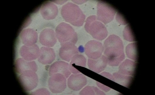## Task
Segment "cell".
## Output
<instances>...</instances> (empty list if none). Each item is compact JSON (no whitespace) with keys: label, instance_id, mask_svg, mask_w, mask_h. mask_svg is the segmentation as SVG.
<instances>
[{"label":"cell","instance_id":"obj_11","mask_svg":"<svg viewBox=\"0 0 155 95\" xmlns=\"http://www.w3.org/2000/svg\"><path fill=\"white\" fill-rule=\"evenodd\" d=\"M27 62L21 59L17 60L16 61L17 71L20 73L28 71H35L36 66L35 64L32 62Z\"/></svg>","mask_w":155,"mask_h":95},{"label":"cell","instance_id":"obj_3","mask_svg":"<svg viewBox=\"0 0 155 95\" xmlns=\"http://www.w3.org/2000/svg\"><path fill=\"white\" fill-rule=\"evenodd\" d=\"M50 78L49 82L50 89L52 92H59L63 91L66 87L65 76L60 73L55 74Z\"/></svg>","mask_w":155,"mask_h":95},{"label":"cell","instance_id":"obj_5","mask_svg":"<svg viewBox=\"0 0 155 95\" xmlns=\"http://www.w3.org/2000/svg\"><path fill=\"white\" fill-rule=\"evenodd\" d=\"M40 50L36 44L30 45H24L20 50L21 56L27 60H31L36 58L39 56Z\"/></svg>","mask_w":155,"mask_h":95},{"label":"cell","instance_id":"obj_12","mask_svg":"<svg viewBox=\"0 0 155 95\" xmlns=\"http://www.w3.org/2000/svg\"><path fill=\"white\" fill-rule=\"evenodd\" d=\"M135 64L134 62L126 60L120 66V71L123 74L132 75L134 72Z\"/></svg>","mask_w":155,"mask_h":95},{"label":"cell","instance_id":"obj_9","mask_svg":"<svg viewBox=\"0 0 155 95\" xmlns=\"http://www.w3.org/2000/svg\"><path fill=\"white\" fill-rule=\"evenodd\" d=\"M55 54L53 49L45 47L41 48L40 50L39 61L43 64L51 63L54 60Z\"/></svg>","mask_w":155,"mask_h":95},{"label":"cell","instance_id":"obj_2","mask_svg":"<svg viewBox=\"0 0 155 95\" xmlns=\"http://www.w3.org/2000/svg\"><path fill=\"white\" fill-rule=\"evenodd\" d=\"M32 71L24 72L19 76V79L25 89L31 90L37 85V76Z\"/></svg>","mask_w":155,"mask_h":95},{"label":"cell","instance_id":"obj_6","mask_svg":"<svg viewBox=\"0 0 155 95\" xmlns=\"http://www.w3.org/2000/svg\"><path fill=\"white\" fill-rule=\"evenodd\" d=\"M41 14L44 18L49 20L54 19L58 13L57 7L54 4L49 2H45L40 9Z\"/></svg>","mask_w":155,"mask_h":95},{"label":"cell","instance_id":"obj_4","mask_svg":"<svg viewBox=\"0 0 155 95\" xmlns=\"http://www.w3.org/2000/svg\"><path fill=\"white\" fill-rule=\"evenodd\" d=\"M102 6L99 7L98 15L99 18L104 23L107 24L113 19L116 13L112 7L105 3H102Z\"/></svg>","mask_w":155,"mask_h":95},{"label":"cell","instance_id":"obj_13","mask_svg":"<svg viewBox=\"0 0 155 95\" xmlns=\"http://www.w3.org/2000/svg\"><path fill=\"white\" fill-rule=\"evenodd\" d=\"M90 63H91L90 65L92 66H89L90 68L96 72H99L103 70L107 65V59L106 57L102 56L101 58L96 61L92 60L91 62L90 61Z\"/></svg>","mask_w":155,"mask_h":95},{"label":"cell","instance_id":"obj_8","mask_svg":"<svg viewBox=\"0 0 155 95\" xmlns=\"http://www.w3.org/2000/svg\"><path fill=\"white\" fill-rule=\"evenodd\" d=\"M20 37L22 43L25 45H30L34 44L36 42L38 35L34 30L28 28L24 29L21 32Z\"/></svg>","mask_w":155,"mask_h":95},{"label":"cell","instance_id":"obj_14","mask_svg":"<svg viewBox=\"0 0 155 95\" xmlns=\"http://www.w3.org/2000/svg\"><path fill=\"white\" fill-rule=\"evenodd\" d=\"M114 75L115 78L114 80L115 82L125 86L129 85L131 80L132 78L130 77L124 76L118 73H114Z\"/></svg>","mask_w":155,"mask_h":95},{"label":"cell","instance_id":"obj_7","mask_svg":"<svg viewBox=\"0 0 155 95\" xmlns=\"http://www.w3.org/2000/svg\"><path fill=\"white\" fill-rule=\"evenodd\" d=\"M40 43L42 45L51 47L56 42V39L54 31L51 29L46 28L41 32L39 37Z\"/></svg>","mask_w":155,"mask_h":95},{"label":"cell","instance_id":"obj_1","mask_svg":"<svg viewBox=\"0 0 155 95\" xmlns=\"http://www.w3.org/2000/svg\"><path fill=\"white\" fill-rule=\"evenodd\" d=\"M104 54L109 64L118 65L124 58L122 41L115 35H110L105 41Z\"/></svg>","mask_w":155,"mask_h":95},{"label":"cell","instance_id":"obj_15","mask_svg":"<svg viewBox=\"0 0 155 95\" xmlns=\"http://www.w3.org/2000/svg\"><path fill=\"white\" fill-rule=\"evenodd\" d=\"M135 43H132L128 45L126 49L127 56L130 58L135 60L136 58V45Z\"/></svg>","mask_w":155,"mask_h":95},{"label":"cell","instance_id":"obj_10","mask_svg":"<svg viewBox=\"0 0 155 95\" xmlns=\"http://www.w3.org/2000/svg\"><path fill=\"white\" fill-rule=\"evenodd\" d=\"M87 80L85 77L82 75H73L68 80L69 87L74 90L81 89L86 84Z\"/></svg>","mask_w":155,"mask_h":95}]
</instances>
